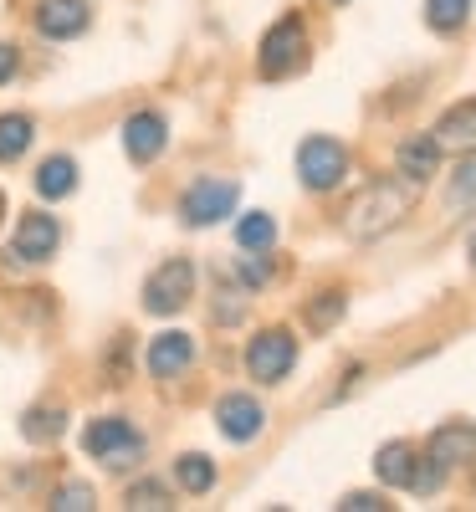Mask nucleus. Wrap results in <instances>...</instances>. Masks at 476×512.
Returning <instances> with one entry per match:
<instances>
[{"mask_svg": "<svg viewBox=\"0 0 476 512\" xmlns=\"http://www.w3.org/2000/svg\"><path fill=\"white\" fill-rule=\"evenodd\" d=\"M47 507H57V512H72V507H77V512H88V507H93V487H88V482H67V487L52 492Z\"/></svg>", "mask_w": 476, "mask_h": 512, "instance_id": "nucleus-27", "label": "nucleus"}, {"mask_svg": "<svg viewBox=\"0 0 476 512\" xmlns=\"http://www.w3.org/2000/svg\"><path fill=\"white\" fill-rule=\"evenodd\" d=\"M215 425H221V436L226 441H236V446H251L256 436L267 431V410H262V400H251V395H221L215 400Z\"/></svg>", "mask_w": 476, "mask_h": 512, "instance_id": "nucleus-8", "label": "nucleus"}, {"mask_svg": "<svg viewBox=\"0 0 476 512\" xmlns=\"http://www.w3.org/2000/svg\"><path fill=\"white\" fill-rule=\"evenodd\" d=\"M456 210H476V154L461 159V169L451 175V195H446Z\"/></svg>", "mask_w": 476, "mask_h": 512, "instance_id": "nucleus-25", "label": "nucleus"}, {"mask_svg": "<svg viewBox=\"0 0 476 512\" xmlns=\"http://www.w3.org/2000/svg\"><path fill=\"white\" fill-rule=\"evenodd\" d=\"M236 200H241L236 180H195L180 195V221L185 226H215V221L236 216Z\"/></svg>", "mask_w": 476, "mask_h": 512, "instance_id": "nucleus-7", "label": "nucleus"}, {"mask_svg": "<svg viewBox=\"0 0 476 512\" xmlns=\"http://www.w3.org/2000/svg\"><path fill=\"white\" fill-rule=\"evenodd\" d=\"M0 210H6V200H0Z\"/></svg>", "mask_w": 476, "mask_h": 512, "instance_id": "nucleus-32", "label": "nucleus"}, {"mask_svg": "<svg viewBox=\"0 0 476 512\" xmlns=\"http://www.w3.org/2000/svg\"><path fill=\"white\" fill-rule=\"evenodd\" d=\"M149 374L154 379H175V374H185L190 364H195V338L190 333H159L154 344H149Z\"/></svg>", "mask_w": 476, "mask_h": 512, "instance_id": "nucleus-12", "label": "nucleus"}, {"mask_svg": "<svg viewBox=\"0 0 476 512\" xmlns=\"http://www.w3.org/2000/svg\"><path fill=\"white\" fill-rule=\"evenodd\" d=\"M395 164H400V175H405L410 185L436 180V175H441V144H436V134H415V139H405L400 154H395Z\"/></svg>", "mask_w": 476, "mask_h": 512, "instance_id": "nucleus-13", "label": "nucleus"}, {"mask_svg": "<svg viewBox=\"0 0 476 512\" xmlns=\"http://www.w3.org/2000/svg\"><path fill=\"white\" fill-rule=\"evenodd\" d=\"M62 246V226L57 216H47V210H31V216H21L16 236H11V262H47V256H57Z\"/></svg>", "mask_w": 476, "mask_h": 512, "instance_id": "nucleus-9", "label": "nucleus"}, {"mask_svg": "<svg viewBox=\"0 0 476 512\" xmlns=\"http://www.w3.org/2000/svg\"><path fill=\"white\" fill-rule=\"evenodd\" d=\"M77 190V164L67 159V154H52L47 164L36 169V195L41 200H62V195H72Z\"/></svg>", "mask_w": 476, "mask_h": 512, "instance_id": "nucleus-17", "label": "nucleus"}, {"mask_svg": "<svg viewBox=\"0 0 476 512\" xmlns=\"http://www.w3.org/2000/svg\"><path fill=\"white\" fill-rule=\"evenodd\" d=\"M425 456H436L446 472H451V466H461V461H476V425H466V420H446L441 431L430 436Z\"/></svg>", "mask_w": 476, "mask_h": 512, "instance_id": "nucleus-14", "label": "nucleus"}, {"mask_svg": "<svg viewBox=\"0 0 476 512\" xmlns=\"http://www.w3.org/2000/svg\"><path fill=\"white\" fill-rule=\"evenodd\" d=\"M190 297H195V262H190V256H169V262L144 282V308H149L154 318L180 313Z\"/></svg>", "mask_w": 476, "mask_h": 512, "instance_id": "nucleus-5", "label": "nucleus"}, {"mask_svg": "<svg viewBox=\"0 0 476 512\" xmlns=\"http://www.w3.org/2000/svg\"><path fill=\"white\" fill-rule=\"evenodd\" d=\"M292 364H297V338L287 328H262L246 344V374L256 384H282L292 374Z\"/></svg>", "mask_w": 476, "mask_h": 512, "instance_id": "nucleus-6", "label": "nucleus"}, {"mask_svg": "<svg viewBox=\"0 0 476 512\" xmlns=\"http://www.w3.org/2000/svg\"><path fill=\"white\" fill-rule=\"evenodd\" d=\"M343 313H349V292L328 287V292H318L313 303H308V328H313V333H328V328H338Z\"/></svg>", "mask_w": 476, "mask_h": 512, "instance_id": "nucleus-20", "label": "nucleus"}, {"mask_svg": "<svg viewBox=\"0 0 476 512\" xmlns=\"http://www.w3.org/2000/svg\"><path fill=\"white\" fill-rule=\"evenodd\" d=\"M164 144H169V123L159 118V113H134L123 123V149H128V159L134 164H149V159H159L164 154Z\"/></svg>", "mask_w": 476, "mask_h": 512, "instance_id": "nucleus-11", "label": "nucleus"}, {"mask_svg": "<svg viewBox=\"0 0 476 512\" xmlns=\"http://www.w3.org/2000/svg\"><path fill=\"white\" fill-rule=\"evenodd\" d=\"M272 241H277V221L267 216V210L241 216V226H236V246L241 251H272Z\"/></svg>", "mask_w": 476, "mask_h": 512, "instance_id": "nucleus-21", "label": "nucleus"}, {"mask_svg": "<svg viewBox=\"0 0 476 512\" xmlns=\"http://www.w3.org/2000/svg\"><path fill=\"white\" fill-rule=\"evenodd\" d=\"M123 507L149 512V507H175V502H169V487H164L159 477H144V482H134V487L123 492Z\"/></svg>", "mask_w": 476, "mask_h": 512, "instance_id": "nucleus-24", "label": "nucleus"}, {"mask_svg": "<svg viewBox=\"0 0 476 512\" xmlns=\"http://www.w3.org/2000/svg\"><path fill=\"white\" fill-rule=\"evenodd\" d=\"M67 431V410H26V420H21V436L26 441H57Z\"/></svg>", "mask_w": 476, "mask_h": 512, "instance_id": "nucleus-23", "label": "nucleus"}, {"mask_svg": "<svg viewBox=\"0 0 476 512\" xmlns=\"http://www.w3.org/2000/svg\"><path fill=\"white\" fill-rule=\"evenodd\" d=\"M241 313H246V303L236 292H221V303H215V323H241Z\"/></svg>", "mask_w": 476, "mask_h": 512, "instance_id": "nucleus-29", "label": "nucleus"}, {"mask_svg": "<svg viewBox=\"0 0 476 512\" xmlns=\"http://www.w3.org/2000/svg\"><path fill=\"white\" fill-rule=\"evenodd\" d=\"M31 134H36V123L26 113H0V164H11L31 149Z\"/></svg>", "mask_w": 476, "mask_h": 512, "instance_id": "nucleus-19", "label": "nucleus"}, {"mask_svg": "<svg viewBox=\"0 0 476 512\" xmlns=\"http://www.w3.org/2000/svg\"><path fill=\"white\" fill-rule=\"evenodd\" d=\"M436 144L441 149H476V98L456 103L441 123H436Z\"/></svg>", "mask_w": 476, "mask_h": 512, "instance_id": "nucleus-16", "label": "nucleus"}, {"mask_svg": "<svg viewBox=\"0 0 476 512\" xmlns=\"http://www.w3.org/2000/svg\"><path fill=\"white\" fill-rule=\"evenodd\" d=\"M338 507H343V512H384L389 502H384L379 492H349V497H343Z\"/></svg>", "mask_w": 476, "mask_h": 512, "instance_id": "nucleus-28", "label": "nucleus"}, {"mask_svg": "<svg viewBox=\"0 0 476 512\" xmlns=\"http://www.w3.org/2000/svg\"><path fill=\"white\" fill-rule=\"evenodd\" d=\"M82 451H88L93 461H103L108 472H134L149 446H144V436L134 431V420L103 415V420H93L88 431H82Z\"/></svg>", "mask_w": 476, "mask_h": 512, "instance_id": "nucleus-2", "label": "nucleus"}, {"mask_svg": "<svg viewBox=\"0 0 476 512\" xmlns=\"http://www.w3.org/2000/svg\"><path fill=\"white\" fill-rule=\"evenodd\" d=\"M415 190H420V185H410L405 175H400V180H374L364 195H354L349 216H343V231H349L354 241H374V236H384V231H395L410 210H415Z\"/></svg>", "mask_w": 476, "mask_h": 512, "instance_id": "nucleus-1", "label": "nucleus"}, {"mask_svg": "<svg viewBox=\"0 0 476 512\" xmlns=\"http://www.w3.org/2000/svg\"><path fill=\"white\" fill-rule=\"evenodd\" d=\"M88 0H41L36 6V31L47 41H72L88 31Z\"/></svg>", "mask_w": 476, "mask_h": 512, "instance_id": "nucleus-10", "label": "nucleus"}, {"mask_svg": "<svg viewBox=\"0 0 476 512\" xmlns=\"http://www.w3.org/2000/svg\"><path fill=\"white\" fill-rule=\"evenodd\" d=\"M415 446L410 441H389V446H379V456H374V477L384 482V487H405L410 492V477H415Z\"/></svg>", "mask_w": 476, "mask_h": 512, "instance_id": "nucleus-15", "label": "nucleus"}, {"mask_svg": "<svg viewBox=\"0 0 476 512\" xmlns=\"http://www.w3.org/2000/svg\"><path fill=\"white\" fill-rule=\"evenodd\" d=\"M236 277H241L246 287H267V282H272V256H267V251L241 256V262H236Z\"/></svg>", "mask_w": 476, "mask_h": 512, "instance_id": "nucleus-26", "label": "nucleus"}, {"mask_svg": "<svg viewBox=\"0 0 476 512\" xmlns=\"http://www.w3.org/2000/svg\"><path fill=\"white\" fill-rule=\"evenodd\" d=\"M16 67H21V52L11 47V41H0V88H6V82L16 77Z\"/></svg>", "mask_w": 476, "mask_h": 512, "instance_id": "nucleus-30", "label": "nucleus"}, {"mask_svg": "<svg viewBox=\"0 0 476 512\" xmlns=\"http://www.w3.org/2000/svg\"><path fill=\"white\" fill-rule=\"evenodd\" d=\"M297 175H302V185H308L313 195H328V190H338L343 180H349V149H343L338 139H328V134L302 139Z\"/></svg>", "mask_w": 476, "mask_h": 512, "instance_id": "nucleus-4", "label": "nucleus"}, {"mask_svg": "<svg viewBox=\"0 0 476 512\" xmlns=\"http://www.w3.org/2000/svg\"><path fill=\"white\" fill-rule=\"evenodd\" d=\"M308 67V26L302 16H282L267 36H262V52H256V72L267 82H282L292 72Z\"/></svg>", "mask_w": 476, "mask_h": 512, "instance_id": "nucleus-3", "label": "nucleus"}, {"mask_svg": "<svg viewBox=\"0 0 476 512\" xmlns=\"http://www.w3.org/2000/svg\"><path fill=\"white\" fill-rule=\"evenodd\" d=\"M466 251H471V267H476V236H471V246H466Z\"/></svg>", "mask_w": 476, "mask_h": 512, "instance_id": "nucleus-31", "label": "nucleus"}, {"mask_svg": "<svg viewBox=\"0 0 476 512\" xmlns=\"http://www.w3.org/2000/svg\"><path fill=\"white\" fill-rule=\"evenodd\" d=\"M466 16H471V0H425V21H430V31H441V36L461 31Z\"/></svg>", "mask_w": 476, "mask_h": 512, "instance_id": "nucleus-22", "label": "nucleus"}, {"mask_svg": "<svg viewBox=\"0 0 476 512\" xmlns=\"http://www.w3.org/2000/svg\"><path fill=\"white\" fill-rule=\"evenodd\" d=\"M175 482H180L190 497L210 492V487H215V461H210L205 451H185V456L175 461Z\"/></svg>", "mask_w": 476, "mask_h": 512, "instance_id": "nucleus-18", "label": "nucleus"}]
</instances>
